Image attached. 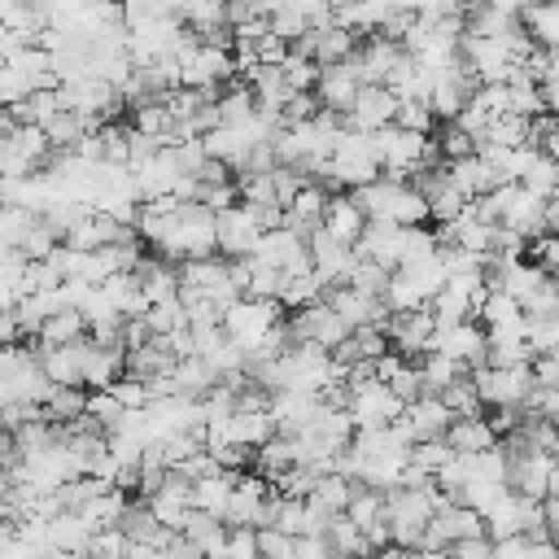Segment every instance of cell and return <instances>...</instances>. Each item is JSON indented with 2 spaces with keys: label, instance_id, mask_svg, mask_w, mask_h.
I'll return each mask as SVG.
<instances>
[{
  "label": "cell",
  "instance_id": "8d00e7d4",
  "mask_svg": "<svg viewBox=\"0 0 559 559\" xmlns=\"http://www.w3.org/2000/svg\"><path fill=\"white\" fill-rule=\"evenodd\" d=\"M280 74H284V83H288L293 92H310V87H314V74H319V61L288 48V52L280 57Z\"/></svg>",
  "mask_w": 559,
  "mask_h": 559
},
{
  "label": "cell",
  "instance_id": "f6af8a7d",
  "mask_svg": "<svg viewBox=\"0 0 559 559\" xmlns=\"http://www.w3.org/2000/svg\"><path fill=\"white\" fill-rule=\"evenodd\" d=\"M432 140H437V148H441V162H454V157L472 153V135L459 131L454 122H437V127H432Z\"/></svg>",
  "mask_w": 559,
  "mask_h": 559
},
{
  "label": "cell",
  "instance_id": "e575fe53",
  "mask_svg": "<svg viewBox=\"0 0 559 559\" xmlns=\"http://www.w3.org/2000/svg\"><path fill=\"white\" fill-rule=\"evenodd\" d=\"M354 485H358V480H349V476H341V472H319L314 485H310V498H319L328 511H345Z\"/></svg>",
  "mask_w": 559,
  "mask_h": 559
},
{
  "label": "cell",
  "instance_id": "cb8c5ba5",
  "mask_svg": "<svg viewBox=\"0 0 559 559\" xmlns=\"http://www.w3.org/2000/svg\"><path fill=\"white\" fill-rule=\"evenodd\" d=\"M100 293H105V301H109L118 314H144V306H148L131 271H114V275H105V280H100Z\"/></svg>",
  "mask_w": 559,
  "mask_h": 559
},
{
  "label": "cell",
  "instance_id": "9f6ffc18",
  "mask_svg": "<svg viewBox=\"0 0 559 559\" xmlns=\"http://www.w3.org/2000/svg\"><path fill=\"white\" fill-rule=\"evenodd\" d=\"M528 376H533V384H550V389H559V354H555V349L533 354V358H528Z\"/></svg>",
  "mask_w": 559,
  "mask_h": 559
},
{
  "label": "cell",
  "instance_id": "7c38bea8",
  "mask_svg": "<svg viewBox=\"0 0 559 559\" xmlns=\"http://www.w3.org/2000/svg\"><path fill=\"white\" fill-rule=\"evenodd\" d=\"M411 362H415V371H419V393H441L454 376L467 371V362L454 358V354H445V349H424V354H415Z\"/></svg>",
  "mask_w": 559,
  "mask_h": 559
},
{
  "label": "cell",
  "instance_id": "f907efd6",
  "mask_svg": "<svg viewBox=\"0 0 559 559\" xmlns=\"http://www.w3.org/2000/svg\"><path fill=\"white\" fill-rule=\"evenodd\" d=\"M83 411H87L92 419H100V428H114V419L122 415V406H118V397H114L109 389H87Z\"/></svg>",
  "mask_w": 559,
  "mask_h": 559
},
{
  "label": "cell",
  "instance_id": "e7e4bbea",
  "mask_svg": "<svg viewBox=\"0 0 559 559\" xmlns=\"http://www.w3.org/2000/svg\"><path fill=\"white\" fill-rule=\"evenodd\" d=\"M13 127H17V122H13V114H9V105H0V140H4V135H9Z\"/></svg>",
  "mask_w": 559,
  "mask_h": 559
},
{
  "label": "cell",
  "instance_id": "003e7915",
  "mask_svg": "<svg viewBox=\"0 0 559 559\" xmlns=\"http://www.w3.org/2000/svg\"><path fill=\"white\" fill-rule=\"evenodd\" d=\"M13 4H17V0H0V17H4V13L13 9Z\"/></svg>",
  "mask_w": 559,
  "mask_h": 559
},
{
  "label": "cell",
  "instance_id": "5bb4252c",
  "mask_svg": "<svg viewBox=\"0 0 559 559\" xmlns=\"http://www.w3.org/2000/svg\"><path fill=\"white\" fill-rule=\"evenodd\" d=\"M201 144H205V157H218V162H227L231 170H240V162H245V153H249V131L245 127H227V122H218V127H210V131H201Z\"/></svg>",
  "mask_w": 559,
  "mask_h": 559
},
{
  "label": "cell",
  "instance_id": "d6986e66",
  "mask_svg": "<svg viewBox=\"0 0 559 559\" xmlns=\"http://www.w3.org/2000/svg\"><path fill=\"white\" fill-rule=\"evenodd\" d=\"M214 380H218V376H214V367H210L201 354L175 358V367H170V393H179V397H201Z\"/></svg>",
  "mask_w": 559,
  "mask_h": 559
},
{
  "label": "cell",
  "instance_id": "9a60e30c",
  "mask_svg": "<svg viewBox=\"0 0 559 559\" xmlns=\"http://www.w3.org/2000/svg\"><path fill=\"white\" fill-rule=\"evenodd\" d=\"M402 415H406V424H411L415 441H419V437H441V432H445V424H450V411H445V402H441L437 393H419L415 402H406V406H402Z\"/></svg>",
  "mask_w": 559,
  "mask_h": 559
},
{
  "label": "cell",
  "instance_id": "f35d334b",
  "mask_svg": "<svg viewBox=\"0 0 559 559\" xmlns=\"http://www.w3.org/2000/svg\"><path fill=\"white\" fill-rule=\"evenodd\" d=\"M524 345L533 354L559 349V314H524Z\"/></svg>",
  "mask_w": 559,
  "mask_h": 559
},
{
  "label": "cell",
  "instance_id": "7402d4cb",
  "mask_svg": "<svg viewBox=\"0 0 559 559\" xmlns=\"http://www.w3.org/2000/svg\"><path fill=\"white\" fill-rule=\"evenodd\" d=\"M384 218H393L397 227L428 223V201H424L411 183H393V188H389V197H384Z\"/></svg>",
  "mask_w": 559,
  "mask_h": 559
},
{
  "label": "cell",
  "instance_id": "d6a6232c",
  "mask_svg": "<svg viewBox=\"0 0 559 559\" xmlns=\"http://www.w3.org/2000/svg\"><path fill=\"white\" fill-rule=\"evenodd\" d=\"M127 114H131V127H135V131H144V135H162V131H170V114H166L162 96L131 100V105H127Z\"/></svg>",
  "mask_w": 559,
  "mask_h": 559
},
{
  "label": "cell",
  "instance_id": "6f0895ef",
  "mask_svg": "<svg viewBox=\"0 0 559 559\" xmlns=\"http://www.w3.org/2000/svg\"><path fill=\"white\" fill-rule=\"evenodd\" d=\"M26 92H31V79H26L17 66L0 61V105H13V100L26 96Z\"/></svg>",
  "mask_w": 559,
  "mask_h": 559
},
{
  "label": "cell",
  "instance_id": "db71d44e",
  "mask_svg": "<svg viewBox=\"0 0 559 559\" xmlns=\"http://www.w3.org/2000/svg\"><path fill=\"white\" fill-rule=\"evenodd\" d=\"M463 201H467V197H463L454 183H445L437 197H428V218H432V223H450V218L459 214V205H463Z\"/></svg>",
  "mask_w": 559,
  "mask_h": 559
},
{
  "label": "cell",
  "instance_id": "603a6c76",
  "mask_svg": "<svg viewBox=\"0 0 559 559\" xmlns=\"http://www.w3.org/2000/svg\"><path fill=\"white\" fill-rule=\"evenodd\" d=\"M179 533H183V537H192L201 555H223V537H227V524H223L218 515L188 507V520H183V528H179Z\"/></svg>",
  "mask_w": 559,
  "mask_h": 559
},
{
  "label": "cell",
  "instance_id": "484cf974",
  "mask_svg": "<svg viewBox=\"0 0 559 559\" xmlns=\"http://www.w3.org/2000/svg\"><path fill=\"white\" fill-rule=\"evenodd\" d=\"M288 463H293V437L288 432H271L262 445H253V459H249V467L266 480H275Z\"/></svg>",
  "mask_w": 559,
  "mask_h": 559
},
{
  "label": "cell",
  "instance_id": "1f68e13d",
  "mask_svg": "<svg viewBox=\"0 0 559 559\" xmlns=\"http://www.w3.org/2000/svg\"><path fill=\"white\" fill-rule=\"evenodd\" d=\"M140 319H144V328H148L153 336H162V332H175V328H188V310H183V301H179V297H166V301H148Z\"/></svg>",
  "mask_w": 559,
  "mask_h": 559
},
{
  "label": "cell",
  "instance_id": "7bdbcfd3",
  "mask_svg": "<svg viewBox=\"0 0 559 559\" xmlns=\"http://www.w3.org/2000/svg\"><path fill=\"white\" fill-rule=\"evenodd\" d=\"M57 240H61V236H57V231H52L44 218H35V223L22 231V240H17V253H22V258H48V249H52Z\"/></svg>",
  "mask_w": 559,
  "mask_h": 559
},
{
  "label": "cell",
  "instance_id": "680465c9",
  "mask_svg": "<svg viewBox=\"0 0 559 559\" xmlns=\"http://www.w3.org/2000/svg\"><path fill=\"white\" fill-rule=\"evenodd\" d=\"M445 555H454V559H493V555H489V537H485V533L454 537V542L445 546Z\"/></svg>",
  "mask_w": 559,
  "mask_h": 559
},
{
  "label": "cell",
  "instance_id": "30bf717a",
  "mask_svg": "<svg viewBox=\"0 0 559 559\" xmlns=\"http://www.w3.org/2000/svg\"><path fill=\"white\" fill-rule=\"evenodd\" d=\"M358 39H362V31H349V26H336V22L310 26V57H314L319 66L345 61V57L358 48Z\"/></svg>",
  "mask_w": 559,
  "mask_h": 559
},
{
  "label": "cell",
  "instance_id": "ffe728a7",
  "mask_svg": "<svg viewBox=\"0 0 559 559\" xmlns=\"http://www.w3.org/2000/svg\"><path fill=\"white\" fill-rule=\"evenodd\" d=\"M445 175H450V183H454L463 197H480L485 188H493V183H498V175H493L476 153H463V157L445 162Z\"/></svg>",
  "mask_w": 559,
  "mask_h": 559
},
{
  "label": "cell",
  "instance_id": "5b68a950",
  "mask_svg": "<svg viewBox=\"0 0 559 559\" xmlns=\"http://www.w3.org/2000/svg\"><path fill=\"white\" fill-rule=\"evenodd\" d=\"M393 105H397V96L384 83H358V92H354L349 109L341 114V122L349 131H376V127L393 122Z\"/></svg>",
  "mask_w": 559,
  "mask_h": 559
},
{
  "label": "cell",
  "instance_id": "d4e9b609",
  "mask_svg": "<svg viewBox=\"0 0 559 559\" xmlns=\"http://www.w3.org/2000/svg\"><path fill=\"white\" fill-rule=\"evenodd\" d=\"M275 432V419L271 411H231L227 415V441H240V445H262L266 437Z\"/></svg>",
  "mask_w": 559,
  "mask_h": 559
},
{
  "label": "cell",
  "instance_id": "ab89813d",
  "mask_svg": "<svg viewBox=\"0 0 559 559\" xmlns=\"http://www.w3.org/2000/svg\"><path fill=\"white\" fill-rule=\"evenodd\" d=\"M393 122L406 127V131H432V127H437V118H432V109H428L424 96H397V105H393Z\"/></svg>",
  "mask_w": 559,
  "mask_h": 559
},
{
  "label": "cell",
  "instance_id": "7a4b0ae2",
  "mask_svg": "<svg viewBox=\"0 0 559 559\" xmlns=\"http://www.w3.org/2000/svg\"><path fill=\"white\" fill-rule=\"evenodd\" d=\"M280 314H284V306L271 301V297H236V301L223 310L218 323H223V332H227L240 349H249V345H253Z\"/></svg>",
  "mask_w": 559,
  "mask_h": 559
},
{
  "label": "cell",
  "instance_id": "4fadbf2b",
  "mask_svg": "<svg viewBox=\"0 0 559 559\" xmlns=\"http://www.w3.org/2000/svg\"><path fill=\"white\" fill-rule=\"evenodd\" d=\"M441 437H445V445H450L454 454H476V450H485V445L498 441L485 415H450V424H445Z\"/></svg>",
  "mask_w": 559,
  "mask_h": 559
},
{
  "label": "cell",
  "instance_id": "7dc6e473",
  "mask_svg": "<svg viewBox=\"0 0 559 559\" xmlns=\"http://www.w3.org/2000/svg\"><path fill=\"white\" fill-rule=\"evenodd\" d=\"M524 314H559V288H555V275H546L524 301H520Z\"/></svg>",
  "mask_w": 559,
  "mask_h": 559
},
{
  "label": "cell",
  "instance_id": "ee69618b",
  "mask_svg": "<svg viewBox=\"0 0 559 559\" xmlns=\"http://www.w3.org/2000/svg\"><path fill=\"white\" fill-rule=\"evenodd\" d=\"M384 280H389V271H384L380 262H371V258H354V266H349V275H345V284L358 288V293H380Z\"/></svg>",
  "mask_w": 559,
  "mask_h": 559
},
{
  "label": "cell",
  "instance_id": "9c48e42d",
  "mask_svg": "<svg viewBox=\"0 0 559 559\" xmlns=\"http://www.w3.org/2000/svg\"><path fill=\"white\" fill-rule=\"evenodd\" d=\"M314 100L319 105H328V109H336V114H345L349 109V100H354V92H358V79H354V70L345 66V61H332V66H319V74H314Z\"/></svg>",
  "mask_w": 559,
  "mask_h": 559
},
{
  "label": "cell",
  "instance_id": "4316f807",
  "mask_svg": "<svg viewBox=\"0 0 559 559\" xmlns=\"http://www.w3.org/2000/svg\"><path fill=\"white\" fill-rule=\"evenodd\" d=\"M9 66H17L31 87H57V74H52V52H44L39 44H17L9 52Z\"/></svg>",
  "mask_w": 559,
  "mask_h": 559
},
{
  "label": "cell",
  "instance_id": "60d3db41",
  "mask_svg": "<svg viewBox=\"0 0 559 559\" xmlns=\"http://www.w3.org/2000/svg\"><path fill=\"white\" fill-rule=\"evenodd\" d=\"M44 135L52 148H74V140L83 135V118L74 109H57L48 122H44Z\"/></svg>",
  "mask_w": 559,
  "mask_h": 559
},
{
  "label": "cell",
  "instance_id": "e0dca14e",
  "mask_svg": "<svg viewBox=\"0 0 559 559\" xmlns=\"http://www.w3.org/2000/svg\"><path fill=\"white\" fill-rule=\"evenodd\" d=\"M170 367H175V354L166 349V341L162 336H148L144 345H135V349H127L122 354V371H131V376H170Z\"/></svg>",
  "mask_w": 559,
  "mask_h": 559
},
{
  "label": "cell",
  "instance_id": "816d5d0a",
  "mask_svg": "<svg viewBox=\"0 0 559 559\" xmlns=\"http://www.w3.org/2000/svg\"><path fill=\"white\" fill-rule=\"evenodd\" d=\"M275 528L301 537L306 533V498H284L280 493V507H275Z\"/></svg>",
  "mask_w": 559,
  "mask_h": 559
},
{
  "label": "cell",
  "instance_id": "8fae6325",
  "mask_svg": "<svg viewBox=\"0 0 559 559\" xmlns=\"http://www.w3.org/2000/svg\"><path fill=\"white\" fill-rule=\"evenodd\" d=\"M122 345H96L87 341L83 349V389H109L122 376Z\"/></svg>",
  "mask_w": 559,
  "mask_h": 559
},
{
  "label": "cell",
  "instance_id": "91938a15",
  "mask_svg": "<svg viewBox=\"0 0 559 559\" xmlns=\"http://www.w3.org/2000/svg\"><path fill=\"white\" fill-rule=\"evenodd\" d=\"M314 109H319L314 92H288V100L280 105V122H301V118H310Z\"/></svg>",
  "mask_w": 559,
  "mask_h": 559
},
{
  "label": "cell",
  "instance_id": "11a10c76",
  "mask_svg": "<svg viewBox=\"0 0 559 559\" xmlns=\"http://www.w3.org/2000/svg\"><path fill=\"white\" fill-rule=\"evenodd\" d=\"M384 384L397 393V402H402V406H406V402H415V397H419V371H415V362L406 358V362H402Z\"/></svg>",
  "mask_w": 559,
  "mask_h": 559
},
{
  "label": "cell",
  "instance_id": "83f0119b",
  "mask_svg": "<svg viewBox=\"0 0 559 559\" xmlns=\"http://www.w3.org/2000/svg\"><path fill=\"white\" fill-rule=\"evenodd\" d=\"M57 109H66L61 105V96H57V87H31L26 96H17L13 105H9V114H13V122H48Z\"/></svg>",
  "mask_w": 559,
  "mask_h": 559
},
{
  "label": "cell",
  "instance_id": "2e32d148",
  "mask_svg": "<svg viewBox=\"0 0 559 559\" xmlns=\"http://www.w3.org/2000/svg\"><path fill=\"white\" fill-rule=\"evenodd\" d=\"M87 537H92V524L79 515V511H57L52 520H48V546H52V555L61 550H70V555H83L87 550Z\"/></svg>",
  "mask_w": 559,
  "mask_h": 559
},
{
  "label": "cell",
  "instance_id": "44dd1931",
  "mask_svg": "<svg viewBox=\"0 0 559 559\" xmlns=\"http://www.w3.org/2000/svg\"><path fill=\"white\" fill-rule=\"evenodd\" d=\"M87 332V323H83V314L74 310V306H61V310H52V314H44L39 319V328H35V345H66V341H79Z\"/></svg>",
  "mask_w": 559,
  "mask_h": 559
},
{
  "label": "cell",
  "instance_id": "6da1fadb",
  "mask_svg": "<svg viewBox=\"0 0 559 559\" xmlns=\"http://www.w3.org/2000/svg\"><path fill=\"white\" fill-rule=\"evenodd\" d=\"M507 489L524 493V498H542L550 489H559V463L550 450H515L507 454Z\"/></svg>",
  "mask_w": 559,
  "mask_h": 559
},
{
  "label": "cell",
  "instance_id": "d590c367",
  "mask_svg": "<svg viewBox=\"0 0 559 559\" xmlns=\"http://www.w3.org/2000/svg\"><path fill=\"white\" fill-rule=\"evenodd\" d=\"M441 402H445V411L450 415H480L485 406H480V397H476V384H472V376L463 371V376H454L441 393H437Z\"/></svg>",
  "mask_w": 559,
  "mask_h": 559
},
{
  "label": "cell",
  "instance_id": "b9f144b4",
  "mask_svg": "<svg viewBox=\"0 0 559 559\" xmlns=\"http://www.w3.org/2000/svg\"><path fill=\"white\" fill-rule=\"evenodd\" d=\"M87 555L122 559V555H127V533H122L118 524H100V528H92V537H87Z\"/></svg>",
  "mask_w": 559,
  "mask_h": 559
},
{
  "label": "cell",
  "instance_id": "c3c4849f",
  "mask_svg": "<svg viewBox=\"0 0 559 559\" xmlns=\"http://www.w3.org/2000/svg\"><path fill=\"white\" fill-rule=\"evenodd\" d=\"M223 555H227V559H253V555H258V537H253V524H227V537H223Z\"/></svg>",
  "mask_w": 559,
  "mask_h": 559
},
{
  "label": "cell",
  "instance_id": "ac0fdd59",
  "mask_svg": "<svg viewBox=\"0 0 559 559\" xmlns=\"http://www.w3.org/2000/svg\"><path fill=\"white\" fill-rule=\"evenodd\" d=\"M515 17L533 35V44H542V48H555L559 44V0H528Z\"/></svg>",
  "mask_w": 559,
  "mask_h": 559
},
{
  "label": "cell",
  "instance_id": "ba28073f",
  "mask_svg": "<svg viewBox=\"0 0 559 559\" xmlns=\"http://www.w3.org/2000/svg\"><path fill=\"white\" fill-rule=\"evenodd\" d=\"M362 223H367V214H362V205H358L345 188H336V192H328V197H323L319 227H323L328 236H336V240L354 245V240H358V231H362Z\"/></svg>",
  "mask_w": 559,
  "mask_h": 559
},
{
  "label": "cell",
  "instance_id": "6125c7cd",
  "mask_svg": "<svg viewBox=\"0 0 559 559\" xmlns=\"http://www.w3.org/2000/svg\"><path fill=\"white\" fill-rule=\"evenodd\" d=\"M162 555H170V559H175V555H188V559H197L201 550H197V542H192V537H183V533H170V542L162 546Z\"/></svg>",
  "mask_w": 559,
  "mask_h": 559
},
{
  "label": "cell",
  "instance_id": "3957f363",
  "mask_svg": "<svg viewBox=\"0 0 559 559\" xmlns=\"http://www.w3.org/2000/svg\"><path fill=\"white\" fill-rule=\"evenodd\" d=\"M258 245V223L245 201H231L227 210H214V249L223 258H245Z\"/></svg>",
  "mask_w": 559,
  "mask_h": 559
},
{
  "label": "cell",
  "instance_id": "94428289",
  "mask_svg": "<svg viewBox=\"0 0 559 559\" xmlns=\"http://www.w3.org/2000/svg\"><path fill=\"white\" fill-rule=\"evenodd\" d=\"M253 52H258V66H280V57L288 52V39H280L275 31H266V35L253 39Z\"/></svg>",
  "mask_w": 559,
  "mask_h": 559
},
{
  "label": "cell",
  "instance_id": "681fc988",
  "mask_svg": "<svg viewBox=\"0 0 559 559\" xmlns=\"http://www.w3.org/2000/svg\"><path fill=\"white\" fill-rule=\"evenodd\" d=\"M109 393L118 397V406H122V411H135V406H144V402H148L144 380H140V376H131V371H122V376L109 384Z\"/></svg>",
  "mask_w": 559,
  "mask_h": 559
},
{
  "label": "cell",
  "instance_id": "74e56055",
  "mask_svg": "<svg viewBox=\"0 0 559 559\" xmlns=\"http://www.w3.org/2000/svg\"><path fill=\"white\" fill-rule=\"evenodd\" d=\"M515 183H524V188H528V192H537V197H555L559 162H555V157H546V153H537V157L528 162V170H524Z\"/></svg>",
  "mask_w": 559,
  "mask_h": 559
},
{
  "label": "cell",
  "instance_id": "f546056e",
  "mask_svg": "<svg viewBox=\"0 0 559 559\" xmlns=\"http://www.w3.org/2000/svg\"><path fill=\"white\" fill-rule=\"evenodd\" d=\"M323 537H328V546H332V555H371V546H367V537H362V528L345 515V511H336L332 520H328V528H323Z\"/></svg>",
  "mask_w": 559,
  "mask_h": 559
},
{
  "label": "cell",
  "instance_id": "f5cc1de1",
  "mask_svg": "<svg viewBox=\"0 0 559 559\" xmlns=\"http://www.w3.org/2000/svg\"><path fill=\"white\" fill-rule=\"evenodd\" d=\"M192 201H201V205H210V210H227L231 201H240L236 197V179H218V183H197V197Z\"/></svg>",
  "mask_w": 559,
  "mask_h": 559
},
{
  "label": "cell",
  "instance_id": "52a82bcc",
  "mask_svg": "<svg viewBox=\"0 0 559 559\" xmlns=\"http://www.w3.org/2000/svg\"><path fill=\"white\" fill-rule=\"evenodd\" d=\"M83 349H87V332L66 345H35V362L52 384H83Z\"/></svg>",
  "mask_w": 559,
  "mask_h": 559
},
{
  "label": "cell",
  "instance_id": "bcb514c9",
  "mask_svg": "<svg viewBox=\"0 0 559 559\" xmlns=\"http://www.w3.org/2000/svg\"><path fill=\"white\" fill-rule=\"evenodd\" d=\"M253 537H258V555H266V559H293V533H284L275 524H262V528H253Z\"/></svg>",
  "mask_w": 559,
  "mask_h": 559
},
{
  "label": "cell",
  "instance_id": "f1b7e54d",
  "mask_svg": "<svg viewBox=\"0 0 559 559\" xmlns=\"http://www.w3.org/2000/svg\"><path fill=\"white\" fill-rule=\"evenodd\" d=\"M280 284H284V271L262 262L258 253H245V297H280Z\"/></svg>",
  "mask_w": 559,
  "mask_h": 559
},
{
  "label": "cell",
  "instance_id": "277c9868",
  "mask_svg": "<svg viewBox=\"0 0 559 559\" xmlns=\"http://www.w3.org/2000/svg\"><path fill=\"white\" fill-rule=\"evenodd\" d=\"M306 249H310V271H314V280L328 288V284H345V275H349V266H354V245H345V240H336V236H328L323 227H314L310 236H306Z\"/></svg>",
  "mask_w": 559,
  "mask_h": 559
},
{
  "label": "cell",
  "instance_id": "4dcf8cb0",
  "mask_svg": "<svg viewBox=\"0 0 559 559\" xmlns=\"http://www.w3.org/2000/svg\"><path fill=\"white\" fill-rule=\"evenodd\" d=\"M83 402H87L83 384H52V393L44 397V419L48 424H66V419H74L83 411Z\"/></svg>",
  "mask_w": 559,
  "mask_h": 559
},
{
  "label": "cell",
  "instance_id": "836d02e7",
  "mask_svg": "<svg viewBox=\"0 0 559 559\" xmlns=\"http://www.w3.org/2000/svg\"><path fill=\"white\" fill-rule=\"evenodd\" d=\"M323 297V284L314 280V271H301V275H284V284H280V306L284 310H297V306H310V301H319Z\"/></svg>",
  "mask_w": 559,
  "mask_h": 559
},
{
  "label": "cell",
  "instance_id": "03108f58",
  "mask_svg": "<svg viewBox=\"0 0 559 559\" xmlns=\"http://www.w3.org/2000/svg\"><path fill=\"white\" fill-rule=\"evenodd\" d=\"M9 450H13V432L0 424V454H9Z\"/></svg>",
  "mask_w": 559,
  "mask_h": 559
},
{
  "label": "cell",
  "instance_id": "8992f818",
  "mask_svg": "<svg viewBox=\"0 0 559 559\" xmlns=\"http://www.w3.org/2000/svg\"><path fill=\"white\" fill-rule=\"evenodd\" d=\"M349 415H354V428L358 424H389L393 415H402V402H397V393L384 384V380H362V384H354L349 389V406H345Z\"/></svg>",
  "mask_w": 559,
  "mask_h": 559
},
{
  "label": "cell",
  "instance_id": "be15d7a7",
  "mask_svg": "<svg viewBox=\"0 0 559 559\" xmlns=\"http://www.w3.org/2000/svg\"><path fill=\"white\" fill-rule=\"evenodd\" d=\"M17 44H22V35H17V31H9V26L0 22V61H9V52H13Z\"/></svg>",
  "mask_w": 559,
  "mask_h": 559
}]
</instances>
